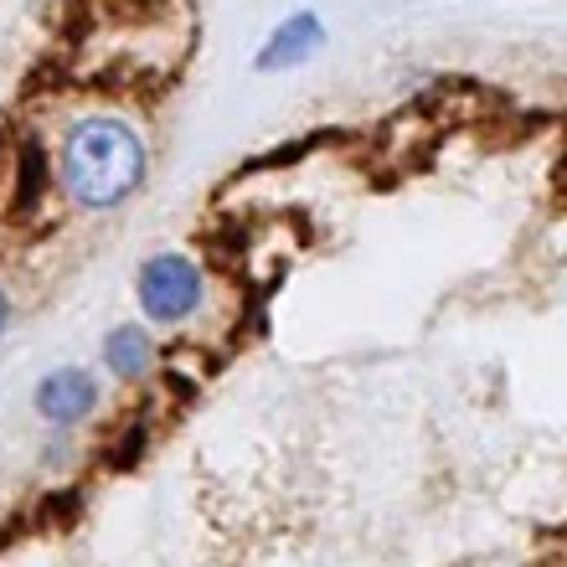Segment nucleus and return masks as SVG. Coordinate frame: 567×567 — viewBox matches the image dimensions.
<instances>
[{"instance_id": "423d86ee", "label": "nucleus", "mask_w": 567, "mask_h": 567, "mask_svg": "<svg viewBox=\"0 0 567 567\" xmlns=\"http://www.w3.org/2000/svg\"><path fill=\"white\" fill-rule=\"evenodd\" d=\"M5 325H11V300L0 294V335H5Z\"/></svg>"}, {"instance_id": "f03ea898", "label": "nucleus", "mask_w": 567, "mask_h": 567, "mask_svg": "<svg viewBox=\"0 0 567 567\" xmlns=\"http://www.w3.org/2000/svg\"><path fill=\"white\" fill-rule=\"evenodd\" d=\"M140 310L155 320V325H181V320L197 315L201 294H207V284H201V268L181 253H155L140 264Z\"/></svg>"}, {"instance_id": "7ed1b4c3", "label": "nucleus", "mask_w": 567, "mask_h": 567, "mask_svg": "<svg viewBox=\"0 0 567 567\" xmlns=\"http://www.w3.org/2000/svg\"><path fill=\"white\" fill-rule=\"evenodd\" d=\"M93 408H99V382L78 367L47 371V377L36 382V413H42V423H52V429H73V423H84Z\"/></svg>"}, {"instance_id": "f257e3e1", "label": "nucleus", "mask_w": 567, "mask_h": 567, "mask_svg": "<svg viewBox=\"0 0 567 567\" xmlns=\"http://www.w3.org/2000/svg\"><path fill=\"white\" fill-rule=\"evenodd\" d=\"M145 176V145L124 119H84L63 145V186L88 212H109L134 197Z\"/></svg>"}, {"instance_id": "39448f33", "label": "nucleus", "mask_w": 567, "mask_h": 567, "mask_svg": "<svg viewBox=\"0 0 567 567\" xmlns=\"http://www.w3.org/2000/svg\"><path fill=\"white\" fill-rule=\"evenodd\" d=\"M320 36H325V32H320V21L310 16V11H300V16H289L279 32L268 36V47L258 52V67H264V73H274V67L304 63V57L320 47Z\"/></svg>"}, {"instance_id": "20e7f679", "label": "nucleus", "mask_w": 567, "mask_h": 567, "mask_svg": "<svg viewBox=\"0 0 567 567\" xmlns=\"http://www.w3.org/2000/svg\"><path fill=\"white\" fill-rule=\"evenodd\" d=\"M103 367L114 371L119 382H140L155 367V341L145 325H114L103 341Z\"/></svg>"}]
</instances>
